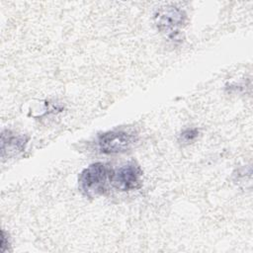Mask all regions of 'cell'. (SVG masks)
<instances>
[{
    "label": "cell",
    "mask_w": 253,
    "mask_h": 253,
    "mask_svg": "<svg viewBox=\"0 0 253 253\" xmlns=\"http://www.w3.org/2000/svg\"><path fill=\"white\" fill-rule=\"evenodd\" d=\"M112 172L104 163L90 164L79 174L78 186L80 191L89 198L104 195L108 191V183H111Z\"/></svg>",
    "instance_id": "cell-1"
},
{
    "label": "cell",
    "mask_w": 253,
    "mask_h": 253,
    "mask_svg": "<svg viewBox=\"0 0 253 253\" xmlns=\"http://www.w3.org/2000/svg\"><path fill=\"white\" fill-rule=\"evenodd\" d=\"M142 170L138 164L131 161L112 172L111 184L120 191H132L142 184Z\"/></svg>",
    "instance_id": "cell-4"
},
{
    "label": "cell",
    "mask_w": 253,
    "mask_h": 253,
    "mask_svg": "<svg viewBox=\"0 0 253 253\" xmlns=\"http://www.w3.org/2000/svg\"><path fill=\"white\" fill-rule=\"evenodd\" d=\"M198 128H187L181 132L179 136V142L181 144H190L198 137Z\"/></svg>",
    "instance_id": "cell-6"
},
{
    "label": "cell",
    "mask_w": 253,
    "mask_h": 253,
    "mask_svg": "<svg viewBox=\"0 0 253 253\" xmlns=\"http://www.w3.org/2000/svg\"><path fill=\"white\" fill-rule=\"evenodd\" d=\"M187 15L184 10L173 5H166L156 10L154 21L157 29L169 36H176L185 25Z\"/></svg>",
    "instance_id": "cell-2"
},
{
    "label": "cell",
    "mask_w": 253,
    "mask_h": 253,
    "mask_svg": "<svg viewBox=\"0 0 253 253\" xmlns=\"http://www.w3.org/2000/svg\"><path fill=\"white\" fill-rule=\"evenodd\" d=\"M28 137L24 134H17L10 130L1 133V157L10 158L25 150Z\"/></svg>",
    "instance_id": "cell-5"
},
{
    "label": "cell",
    "mask_w": 253,
    "mask_h": 253,
    "mask_svg": "<svg viewBox=\"0 0 253 253\" xmlns=\"http://www.w3.org/2000/svg\"><path fill=\"white\" fill-rule=\"evenodd\" d=\"M136 142V136L125 130H111L102 133L98 146L102 153L119 154L129 150Z\"/></svg>",
    "instance_id": "cell-3"
}]
</instances>
